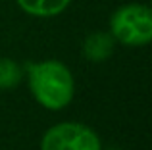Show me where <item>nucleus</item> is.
<instances>
[{
    "label": "nucleus",
    "instance_id": "nucleus-7",
    "mask_svg": "<svg viewBox=\"0 0 152 150\" xmlns=\"http://www.w3.org/2000/svg\"><path fill=\"white\" fill-rule=\"evenodd\" d=\"M106 150H119V148H106Z\"/></svg>",
    "mask_w": 152,
    "mask_h": 150
},
{
    "label": "nucleus",
    "instance_id": "nucleus-5",
    "mask_svg": "<svg viewBox=\"0 0 152 150\" xmlns=\"http://www.w3.org/2000/svg\"><path fill=\"white\" fill-rule=\"evenodd\" d=\"M71 0H18L19 8L29 15L37 17H52L58 15L69 6Z\"/></svg>",
    "mask_w": 152,
    "mask_h": 150
},
{
    "label": "nucleus",
    "instance_id": "nucleus-3",
    "mask_svg": "<svg viewBox=\"0 0 152 150\" xmlns=\"http://www.w3.org/2000/svg\"><path fill=\"white\" fill-rule=\"evenodd\" d=\"M41 150H102L100 139L85 123L62 121L42 135Z\"/></svg>",
    "mask_w": 152,
    "mask_h": 150
},
{
    "label": "nucleus",
    "instance_id": "nucleus-6",
    "mask_svg": "<svg viewBox=\"0 0 152 150\" xmlns=\"http://www.w3.org/2000/svg\"><path fill=\"white\" fill-rule=\"evenodd\" d=\"M23 69L12 58H0V90H10L21 83Z\"/></svg>",
    "mask_w": 152,
    "mask_h": 150
},
{
    "label": "nucleus",
    "instance_id": "nucleus-2",
    "mask_svg": "<svg viewBox=\"0 0 152 150\" xmlns=\"http://www.w3.org/2000/svg\"><path fill=\"white\" fill-rule=\"evenodd\" d=\"M110 35L127 46L148 44L152 39V12L142 4H125L110 17Z\"/></svg>",
    "mask_w": 152,
    "mask_h": 150
},
{
    "label": "nucleus",
    "instance_id": "nucleus-1",
    "mask_svg": "<svg viewBox=\"0 0 152 150\" xmlns=\"http://www.w3.org/2000/svg\"><path fill=\"white\" fill-rule=\"evenodd\" d=\"M25 71L29 77L31 94L46 110H62L73 100L75 81L64 62H27Z\"/></svg>",
    "mask_w": 152,
    "mask_h": 150
},
{
    "label": "nucleus",
    "instance_id": "nucleus-4",
    "mask_svg": "<svg viewBox=\"0 0 152 150\" xmlns=\"http://www.w3.org/2000/svg\"><path fill=\"white\" fill-rule=\"evenodd\" d=\"M114 37L106 31H94L83 41V58L89 62H104L114 52Z\"/></svg>",
    "mask_w": 152,
    "mask_h": 150
}]
</instances>
